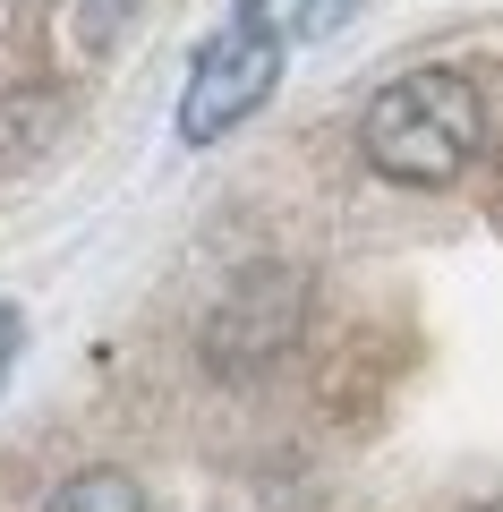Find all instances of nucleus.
Wrapping results in <instances>:
<instances>
[{"mask_svg": "<svg viewBox=\"0 0 503 512\" xmlns=\"http://www.w3.org/2000/svg\"><path fill=\"white\" fill-rule=\"evenodd\" d=\"M469 512H503V495H495V504H469Z\"/></svg>", "mask_w": 503, "mask_h": 512, "instance_id": "423d86ee", "label": "nucleus"}, {"mask_svg": "<svg viewBox=\"0 0 503 512\" xmlns=\"http://www.w3.org/2000/svg\"><path fill=\"white\" fill-rule=\"evenodd\" d=\"M18 342H26V316L0 308V376H9V359H18Z\"/></svg>", "mask_w": 503, "mask_h": 512, "instance_id": "39448f33", "label": "nucleus"}, {"mask_svg": "<svg viewBox=\"0 0 503 512\" xmlns=\"http://www.w3.org/2000/svg\"><path fill=\"white\" fill-rule=\"evenodd\" d=\"M273 86H282V26H265V18H231V26H222V35L197 52V69H188L180 137H188V146H214V137H231L248 111H265Z\"/></svg>", "mask_w": 503, "mask_h": 512, "instance_id": "f03ea898", "label": "nucleus"}, {"mask_svg": "<svg viewBox=\"0 0 503 512\" xmlns=\"http://www.w3.org/2000/svg\"><path fill=\"white\" fill-rule=\"evenodd\" d=\"M478 146H486V103L452 69H410L393 86H376V103L359 111V154L401 188L461 180L478 163Z\"/></svg>", "mask_w": 503, "mask_h": 512, "instance_id": "f257e3e1", "label": "nucleus"}, {"mask_svg": "<svg viewBox=\"0 0 503 512\" xmlns=\"http://www.w3.org/2000/svg\"><path fill=\"white\" fill-rule=\"evenodd\" d=\"M43 512H145V495H137V478L128 470H77V478H60L52 487V504Z\"/></svg>", "mask_w": 503, "mask_h": 512, "instance_id": "7ed1b4c3", "label": "nucleus"}, {"mask_svg": "<svg viewBox=\"0 0 503 512\" xmlns=\"http://www.w3.org/2000/svg\"><path fill=\"white\" fill-rule=\"evenodd\" d=\"M120 9H128V0H86V9H77V35H86L94 52H103V43L120 35Z\"/></svg>", "mask_w": 503, "mask_h": 512, "instance_id": "20e7f679", "label": "nucleus"}]
</instances>
